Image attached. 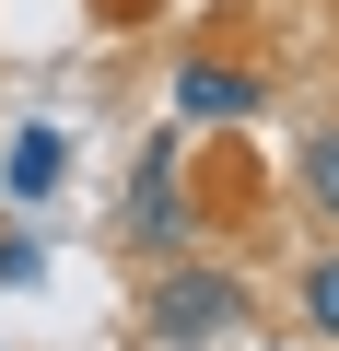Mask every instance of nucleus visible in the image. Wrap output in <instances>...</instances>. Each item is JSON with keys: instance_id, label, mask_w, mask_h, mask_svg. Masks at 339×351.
I'll list each match as a JSON object with an SVG mask.
<instances>
[{"instance_id": "nucleus-4", "label": "nucleus", "mask_w": 339, "mask_h": 351, "mask_svg": "<svg viewBox=\"0 0 339 351\" xmlns=\"http://www.w3.org/2000/svg\"><path fill=\"white\" fill-rule=\"evenodd\" d=\"M59 164H71V141H59V129H12L0 188H12V199H47V188H59Z\"/></svg>"}, {"instance_id": "nucleus-1", "label": "nucleus", "mask_w": 339, "mask_h": 351, "mask_svg": "<svg viewBox=\"0 0 339 351\" xmlns=\"http://www.w3.org/2000/svg\"><path fill=\"white\" fill-rule=\"evenodd\" d=\"M246 316H258V293H246L234 269H211V258H164V281H152V304H140V328H152L164 351L246 339Z\"/></svg>"}, {"instance_id": "nucleus-3", "label": "nucleus", "mask_w": 339, "mask_h": 351, "mask_svg": "<svg viewBox=\"0 0 339 351\" xmlns=\"http://www.w3.org/2000/svg\"><path fill=\"white\" fill-rule=\"evenodd\" d=\"M176 117H188V129L258 117V71H234V59H176Z\"/></svg>"}, {"instance_id": "nucleus-7", "label": "nucleus", "mask_w": 339, "mask_h": 351, "mask_svg": "<svg viewBox=\"0 0 339 351\" xmlns=\"http://www.w3.org/2000/svg\"><path fill=\"white\" fill-rule=\"evenodd\" d=\"M47 281V234L24 223V234H0V293H36Z\"/></svg>"}, {"instance_id": "nucleus-2", "label": "nucleus", "mask_w": 339, "mask_h": 351, "mask_svg": "<svg viewBox=\"0 0 339 351\" xmlns=\"http://www.w3.org/2000/svg\"><path fill=\"white\" fill-rule=\"evenodd\" d=\"M188 152L176 141H140V164H129V199H117V234L140 246V258H176L188 246Z\"/></svg>"}, {"instance_id": "nucleus-6", "label": "nucleus", "mask_w": 339, "mask_h": 351, "mask_svg": "<svg viewBox=\"0 0 339 351\" xmlns=\"http://www.w3.org/2000/svg\"><path fill=\"white\" fill-rule=\"evenodd\" d=\"M292 176H304V211L339 223V129H304V164H292Z\"/></svg>"}, {"instance_id": "nucleus-5", "label": "nucleus", "mask_w": 339, "mask_h": 351, "mask_svg": "<svg viewBox=\"0 0 339 351\" xmlns=\"http://www.w3.org/2000/svg\"><path fill=\"white\" fill-rule=\"evenodd\" d=\"M292 304H304V339H339V246H316V258H304Z\"/></svg>"}]
</instances>
